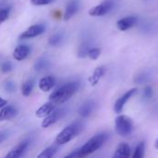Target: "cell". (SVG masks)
<instances>
[{
    "instance_id": "cell-25",
    "label": "cell",
    "mask_w": 158,
    "mask_h": 158,
    "mask_svg": "<svg viewBox=\"0 0 158 158\" xmlns=\"http://www.w3.org/2000/svg\"><path fill=\"white\" fill-rule=\"evenodd\" d=\"M91 48H92V47H91V45H90L89 43H83V44L80 46L79 51H78V56H79V57H84V56H86L87 54H88V51H89Z\"/></svg>"
},
{
    "instance_id": "cell-7",
    "label": "cell",
    "mask_w": 158,
    "mask_h": 158,
    "mask_svg": "<svg viewBox=\"0 0 158 158\" xmlns=\"http://www.w3.org/2000/svg\"><path fill=\"white\" fill-rule=\"evenodd\" d=\"M156 75V71L154 69H145L139 71L134 79L133 81L137 84H146L150 82Z\"/></svg>"
},
{
    "instance_id": "cell-22",
    "label": "cell",
    "mask_w": 158,
    "mask_h": 158,
    "mask_svg": "<svg viewBox=\"0 0 158 158\" xmlns=\"http://www.w3.org/2000/svg\"><path fill=\"white\" fill-rule=\"evenodd\" d=\"M58 148L56 145H52L47 147L46 149H44L40 155H38V158H50L55 156V155L56 154Z\"/></svg>"
},
{
    "instance_id": "cell-19",
    "label": "cell",
    "mask_w": 158,
    "mask_h": 158,
    "mask_svg": "<svg viewBox=\"0 0 158 158\" xmlns=\"http://www.w3.org/2000/svg\"><path fill=\"white\" fill-rule=\"evenodd\" d=\"M56 108V105L53 102H47L44 105H43L42 106H40V108H38L35 112V115L37 118H45L47 115H49L54 109Z\"/></svg>"
},
{
    "instance_id": "cell-24",
    "label": "cell",
    "mask_w": 158,
    "mask_h": 158,
    "mask_svg": "<svg viewBox=\"0 0 158 158\" xmlns=\"http://www.w3.org/2000/svg\"><path fill=\"white\" fill-rule=\"evenodd\" d=\"M144 153H145V143L143 142H141L138 146L135 148L134 154L132 155L133 158H143L144 156Z\"/></svg>"
},
{
    "instance_id": "cell-30",
    "label": "cell",
    "mask_w": 158,
    "mask_h": 158,
    "mask_svg": "<svg viewBox=\"0 0 158 158\" xmlns=\"http://www.w3.org/2000/svg\"><path fill=\"white\" fill-rule=\"evenodd\" d=\"M54 1L55 0H31V3L34 6H46Z\"/></svg>"
},
{
    "instance_id": "cell-9",
    "label": "cell",
    "mask_w": 158,
    "mask_h": 158,
    "mask_svg": "<svg viewBox=\"0 0 158 158\" xmlns=\"http://www.w3.org/2000/svg\"><path fill=\"white\" fill-rule=\"evenodd\" d=\"M45 31V26L44 24H35L31 27H29L26 31H24L20 36L19 39H30L34 38L39 35H41Z\"/></svg>"
},
{
    "instance_id": "cell-34",
    "label": "cell",
    "mask_w": 158,
    "mask_h": 158,
    "mask_svg": "<svg viewBox=\"0 0 158 158\" xmlns=\"http://www.w3.org/2000/svg\"><path fill=\"white\" fill-rule=\"evenodd\" d=\"M155 148H156V150H158V139H156V142H155Z\"/></svg>"
},
{
    "instance_id": "cell-26",
    "label": "cell",
    "mask_w": 158,
    "mask_h": 158,
    "mask_svg": "<svg viewBox=\"0 0 158 158\" xmlns=\"http://www.w3.org/2000/svg\"><path fill=\"white\" fill-rule=\"evenodd\" d=\"M101 55V49L100 48H97V47H92L89 51H88V54L87 56H89V58L93 59V60H95L97 59Z\"/></svg>"
},
{
    "instance_id": "cell-31",
    "label": "cell",
    "mask_w": 158,
    "mask_h": 158,
    "mask_svg": "<svg viewBox=\"0 0 158 158\" xmlns=\"http://www.w3.org/2000/svg\"><path fill=\"white\" fill-rule=\"evenodd\" d=\"M9 134H10V132L8 131H6V130L0 131V144L2 143H4L9 137Z\"/></svg>"
},
{
    "instance_id": "cell-4",
    "label": "cell",
    "mask_w": 158,
    "mask_h": 158,
    "mask_svg": "<svg viewBox=\"0 0 158 158\" xmlns=\"http://www.w3.org/2000/svg\"><path fill=\"white\" fill-rule=\"evenodd\" d=\"M115 130L120 137L129 136L133 131L132 119L125 115H118L115 120Z\"/></svg>"
},
{
    "instance_id": "cell-11",
    "label": "cell",
    "mask_w": 158,
    "mask_h": 158,
    "mask_svg": "<svg viewBox=\"0 0 158 158\" xmlns=\"http://www.w3.org/2000/svg\"><path fill=\"white\" fill-rule=\"evenodd\" d=\"M29 144H30L29 141H23V142H21V143H20L19 144H18L16 147H14L12 150H10V151L6 154V157L18 158L22 156L25 154V152L27 151V149H28V147H29Z\"/></svg>"
},
{
    "instance_id": "cell-16",
    "label": "cell",
    "mask_w": 158,
    "mask_h": 158,
    "mask_svg": "<svg viewBox=\"0 0 158 158\" xmlns=\"http://www.w3.org/2000/svg\"><path fill=\"white\" fill-rule=\"evenodd\" d=\"M79 6H80V4L77 0L69 1L66 6V10H65V14H64V19L68 20L70 18H72L78 12Z\"/></svg>"
},
{
    "instance_id": "cell-18",
    "label": "cell",
    "mask_w": 158,
    "mask_h": 158,
    "mask_svg": "<svg viewBox=\"0 0 158 158\" xmlns=\"http://www.w3.org/2000/svg\"><path fill=\"white\" fill-rule=\"evenodd\" d=\"M115 158H128L131 156V147L126 143H121L118 145L113 156Z\"/></svg>"
},
{
    "instance_id": "cell-29",
    "label": "cell",
    "mask_w": 158,
    "mask_h": 158,
    "mask_svg": "<svg viewBox=\"0 0 158 158\" xmlns=\"http://www.w3.org/2000/svg\"><path fill=\"white\" fill-rule=\"evenodd\" d=\"M4 87H5V90L8 93H13L16 89V85L15 83L12 81H7L5 82L4 84Z\"/></svg>"
},
{
    "instance_id": "cell-28",
    "label": "cell",
    "mask_w": 158,
    "mask_h": 158,
    "mask_svg": "<svg viewBox=\"0 0 158 158\" xmlns=\"http://www.w3.org/2000/svg\"><path fill=\"white\" fill-rule=\"evenodd\" d=\"M153 96V88L150 86V85H147L144 90H143V98L147 100V99H150L151 97Z\"/></svg>"
},
{
    "instance_id": "cell-2",
    "label": "cell",
    "mask_w": 158,
    "mask_h": 158,
    "mask_svg": "<svg viewBox=\"0 0 158 158\" xmlns=\"http://www.w3.org/2000/svg\"><path fill=\"white\" fill-rule=\"evenodd\" d=\"M107 138H108V134L106 132H101L94 135L84 145H82L80 149H78V157H86L94 154L95 151H97L104 145Z\"/></svg>"
},
{
    "instance_id": "cell-17",
    "label": "cell",
    "mask_w": 158,
    "mask_h": 158,
    "mask_svg": "<svg viewBox=\"0 0 158 158\" xmlns=\"http://www.w3.org/2000/svg\"><path fill=\"white\" fill-rule=\"evenodd\" d=\"M56 84V79L53 76H45L39 81V88L43 92L50 91Z\"/></svg>"
},
{
    "instance_id": "cell-5",
    "label": "cell",
    "mask_w": 158,
    "mask_h": 158,
    "mask_svg": "<svg viewBox=\"0 0 158 158\" xmlns=\"http://www.w3.org/2000/svg\"><path fill=\"white\" fill-rule=\"evenodd\" d=\"M69 110L65 107H61V108H57V109H54L49 115H47L44 121L42 122V127L44 129L49 128L50 126L54 125L55 123H56L57 121H59L60 119H62L64 117H66L68 115Z\"/></svg>"
},
{
    "instance_id": "cell-15",
    "label": "cell",
    "mask_w": 158,
    "mask_h": 158,
    "mask_svg": "<svg viewBox=\"0 0 158 158\" xmlns=\"http://www.w3.org/2000/svg\"><path fill=\"white\" fill-rule=\"evenodd\" d=\"M106 67L104 66H100V67H97L94 71L93 72V74L89 77L88 81L89 82L91 83L92 86H95L96 84H98V82L100 81V80L104 77V75L106 74Z\"/></svg>"
},
{
    "instance_id": "cell-23",
    "label": "cell",
    "mask_w": 158,
    "mask_h": 158,
    "mask_svg": "<svg viewBox=\"0 0 158 158\" xmlns=\"http://www.w3.org/2000/svg\"><path fill=\"white\" fill-rule=\"evenodd\" d=\"M63 39H64L63 34L57 32V33L53 34V35L49 38L48 43H49V44L52 45V46H58V45H60L61 43L63 42Z\"/></svg>"
},
{
    "instance_id": "cell-10",
    "label": "cell",
    "mask_w": 158,
    "mask_h": 158,
    "mask_svg": "<svg viewBox=\"0 0 158 158\" xmlns=\"http://www.w3.org/2000/svg\"><path fill=\"white\" fill-rule=\"evenodd\" d=\"M138 21V18L135 16H127L125 18L120 19L119 20H118L117 22V27L118 28L119 31H127L131 28H132L136 22Z\"/></svg>"
},
{
    "instance_id": "cell-3",
    "label": "cell",
    "mask_w": 158,
    "mask_h": 158,
    "mask_svg": "<svg viewBox=\"0 0 158 158\" xmlns=\"http://www.w3.org/2000/svg\"><path fill=\"white\" fill-rule=\"evenodd\" d=\"M83 130V124L80 121H76L74 123L69 124L59 134L56 136V143L57 145H63L73 140L76 136H78L81 131Z\"/></svg>"
},
{
    "instance_id": "cell-6",
    "label": "cell",
    "mask_w": 158,
    "mask_h": 158,
    "mask_svg": "<svg viewBox=\"0 0 158 158\" xmlns=\"http://www.w3.org/2000/svg\"><path fill=\"white\" fill-rule=\"evenodd\" d=\"M114 7V1L113 0H105L101 4L92 7L89 10V15L92 17H101L105 16L111 11Z\"/></svg>"
},
{
    "instance_id": "cell-12",
    "label": "cell",
    "mask_w": 158,
    "mask_h": 158,
    "mask_svg": "<svg viewBox=\"0 0 158 158\" xmlns=\"http://www.w3.org/2000/svg\"><path fill=\"white\" fill-rule=\"evenodd\" d=\"M18 114V109L12 105L5 106L0 110V121L9 120L15 118Z\"/></svg>"
},
{
    "instance_id": "cell-8",
    "label": "cell",
    "mask_w": 158,
    "mask_h": 158,
    "mask_svg": "<svg viewBox=\"0 0 158 158\" xmlns=\"http://www.w3.org/2000/svg\"><path fill=\"white\" fill-rule=\"evenodd\" d=\"M137 92V89L136 88H132L129 91H127L123 95H121L115 103L114 105V111L117 113V114H120L122 111H123V108L126 105V103L133 96V94Z\"/></svg>"
},
{
    "instance_id": "cell-14",
    "label": "cell",
    "mask_w": 158,
    "mask_h": 158,
    "mask_svg": "<svg viewBox=\"0 0 158 158\" xmlns=\"http://www.w3.org/2000/svg\"><path fill=\"white\" fill-rule=\"evenodd\" d=\"M95 109V103L93 100H88L84 102L79 108L78 112L82 118L90 117Z\"/></svg>"
},
{
    "instance_id": "cell-21",
    "label": "cell",
    "mask_w": 158,
    "mask_h": 158,
    "mask_svg": "<svg viewBox=\"0 0 158 158\" xmlns=\"http://www.w3.org/2000/svg\"><path fill=\"white\" fill-rule=\"evenodd\" d=\"M34 86V81L32 79H29L26 81L23 82L22 86H21V94L24 96H29L33 89Z\"/></svg>"
},
{
    "instance_id": "cell-27",
    "label": "cell",
    "mask_w": 158,
    "mask_h": 158,
    "mask_svg": "<svg viewBox=\"0 0 158 158\" xmlns=\"http://www.w3.org/2000/svg\"><path fill=\"white\" fill-rule=\"evenodd\" d=\"M9 8L7 7H1L0 8V24L6 21L9 16Z\"/></svg>"
},
{
    "instance_id": "cell-33",
    "label": "cell",
    "mask_w": 158,
    "mask_h": 158,
    "mask_svg": "<svg viewBox=\"0 0 158 158\" xmlns=\"http://www.w3.org/2000/svg\"><path fill=\"white\" fill-rule=\"evenodd\" d=\"M6 104H7L6 100H5V99H3L2 97H0V108H2L3 106H5Z\"/></svg>"
},
{
    "instance_id": "cell-32",
    "label": "cell",
    "mask_w": 158,
    "mask_h": 158,
    "mask_svg": "<svg viewBox=\"0 0 158 158\" xmlns=\"http://www.w3.org/2000/svg\"><path fill=\"white\" fill-rule=\"evenodd\" d=\"M1 69H2V71H3V72H5V73L9 72V71L12 69V64H11L9 61L5 62V63H3V64H2Z\"/></svg>"
},
{
    "instance_id": "cell-13",
    "label": "cell",
    "mask_w": 158,
    "mask_h": 158,
    "mask_svg": "<svg viewBox=\"0 0 158 158\" xmlns=\"http://www.w3.org/2000/svg\"><path fill=\"white\" fill-rule=\"evenodd\" d=\"M30 53H31L30 46L26 44H20V45H18L14 49L13 57L18 61H21V60H24L30 55Z\"/></svg>"
},
{
    "instance_id": "cell-20",
    "label": "cell",
    "mask_w": 158,
    "mask_h": 158,
    "mask_svg": "<svg viewBox=\"0 0 158 158\" xmlns=\"http://www.w3.org/2000/svg\"><path fill=\"white\" fill-rule=\"evenodd\" d=\"M51 66V62L46 57H40L38 58L34 63V69L36 71H43L47 69H49Z\"/></svg>"
},
{
    "instance_id": "cell-1",
    "label": "cell",
    "mask_w": 158,
    "mask_h": 158,
    "mask_svg": "<svg viewBox=\"0 0 158 158\" xmlns=\"http://www.w3.org/2000/svg\"><path fill=\"white\" fill-rule=\"evenodd\" d=\"M80 89V82L79 81H70L68 82L59 88H57L56 91H54L51 95L49 96V99L51 102H53L56 106L62 105L66 103L68 100H69Z\"/></svg>"
}]
</instances>
